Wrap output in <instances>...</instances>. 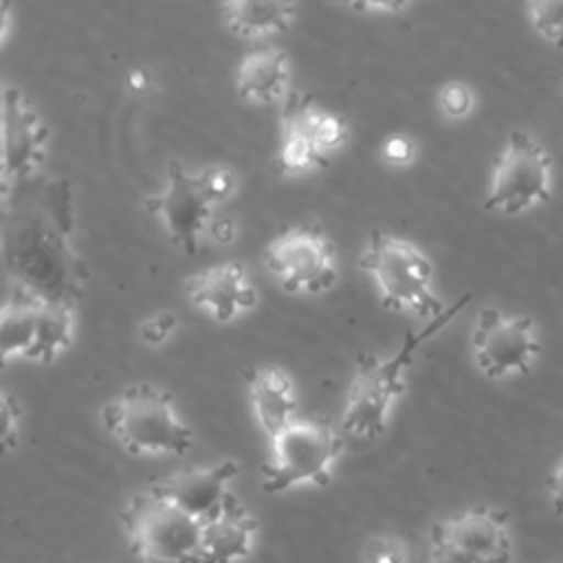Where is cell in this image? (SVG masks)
Listing matches in <instances>:
<instances>
[{
    "instance_id": "cell-1",
    "label": "cell",
    "mask_w": 563,
    "mask_h": 563,
    "mask_svg": "<svg viewBox=\"0 0 563 563\" xmlns=\"http://www.w3.org/2000/svg\"><path fill=\"white\" fill-rule=\"evenodd\" d=\"M468 303V295L457 303L449 306V310L424 323L418 330H409L400 345L389 356L367 354L361 356L354 369V376L347 385L343 409H341V429L347 435L361 440H376L387 431L389 418L398 405V400L407 391V372L413 363L416 352L438 334L464 306Z\"/></svg>"
},
{
    "instance_id": "cell-2",
    "label": "cell",
    "mask_w": 563,
    "mask_h": 563,
    "mask_svg": "<svg viewBox=\"0 0 563 563\" xmlns=\"http://www.w3.org/2000/svg\"><path fill=\"white\" fill-rule=\"evenodd\" d=\"M235 189L238 176L227 165L187 169L183 163L172 161L163 187L145 198V209L174 246L185 253H198L209 242L218 207L231 200Z\"/></svg>"
},
{
    "instance_id": "cell-3",
    "label": "cell",
    "mask_w": 563,
    "mask_h": 563,
    "mask_svg": "<svg viewBox=\"0 0 563 563\" xmlns=\"http://www.w3.org/2000/svg\"><path fill=\"white\" fill-rule=\"evenodd\" d=\"M358 266L372 279L378 301L391 312H407L429 323L449 310L433 290L431 260L407 238L374 231Z\"/></svg>"
},
{
    "instance_id": "cell-4",
    "label": "cell",
    "mask_w": 563,
    "mask_h": 563,
    "mask_svg": "<svg viewBox=\"0 0 563 563\" xmlns=\"http://www.w3.org/2000/svg\"><path fill=\"white\" fill-rule=\"evenodd\" d=\"M103 429L132 455H185L194 431L174 398L152 385L136 383L101 407Z\"/></svg>"
},
{
    "instance_id": "cell-5",
    "label": "cell",
    "mask_w": 563,
    "mask_h": 563,
    "mask_svg": "<svg viewBox=\"0 0 563 563\" xmlns=\"http://www.w3.org/2000/svg\"><path fill=\"white\" fill-rule=\"evenodd\" d=\"M341 451L343 442L328 420L299 416L277 435L268 438L262 488L275 495L301 484L325 486Z\"/></svg>"
},
{
    "instance_id": "cell-6",
    "label": "cell",
    "mask_w": 563,
    "mask_h": 563,
    "mask_svg": "<svg viewBox=\"0 0 563 563\" xmlns=\"http://www.w3.org/2000/svg\"><path fill=\"white\" fill-rule=\"evenodd\" d=\"M121 521L132 552L145 563H198L202 521L152 488L125 504Z\"/></svg>"
},
{
    "instance_id": "cell-7",
    "label": "cell",
    "mask_w": 563,
    "mask_h": 563,
    "mask_svg": "<svg viewBox=\"0 0 563 563\" xmlns=\"http://www.w3.org/2000/svg\"><path fill=\"white\" fill-rule=\"evenodd\" d=\"M550 198L552 161L545 147L523 130L510 132L493 165L484 207L504 216H519Z\"/></svg>"
},
{
    "instance_id": "cell-8",
    "label": "cell",
    "mask_w": 563,
    "mask_h": 563,
    "mask_svg": "<svg viewBox=\"0 0 563 563\" xmlns=\"http://www.w3.org/2000/svg\"><path fill=\"white\" fill-rule=\"evenodd\" d=\"M350 125L339 112L310 97L295 99L279 119L277 165L286 176H306L323 169L345 145Z\"/></svg>"
},
{
    "instance_id": "cell-9",
    "label": "cell",
    "mask_w": 563,
    "mask_h": 563,
    "mask_svg": "<svg viewBox=\"0 0 563 563\" xmlns=\"http://www.w3.org/2000/svg\"><path fill=\"white\" fill-rule=\"evenodd\" d=\"M264 264L292 295H323L339 279L334 244L317 224H295L277 233L266 244Z\"/></svg>"
},
{
    "instance_id": "cell-10",
    "label": "cell",
    "mask_w": 563,
    "mask_h": 563,
    "mask_svg": "<svg viewBox=\"0 0 563 563\" xmlns=\"http://www.w3.org/2000/svg\"><path fill=\"white\" fill-rule=\"evenodd\" d=\"M508 512L475 506L435 521L429 532V563H510Z\"/></svg>"
},
{
    "instance_id": "cell-11",
    "label": "cell",
    "mask_w": 563,
    "mask_h": 563,
    "mask_svg": "<svg viewBox=\"0 0 563 563\" xmlns=\"http://www.w3.org/2000/svg\"><path fill=\"white\" fill-rule=\"evenodd\" d=\"M471 350L477 369L490 380H501L528 374L541 352V343L528 314H506L486 306L475 317Z\"/></svg>"
},
{
    "instance_id": "cell-12",
    "label": "cell",
    "mask_w": 563,
    "mask_h": 563,
    "mask_svg": "<svg viewBox=\"0 0 563 563\" xmlns=\"http://www.w3.org/2000/svg\"><path fill=\"white\" fill-rule=\"evenodd\" d=\"M48 145V128L18 86L2 90V189L9 196L11 185L31 178L44 163Z\"/></svg>"
},
{
    "instance_id": "cell-13",
    "label": "cell",
    "mask_w": 563,
    "mask_h": 563,
    "mask_svg": "<svg viewBox=\"0 0 563 563\" xmlns=\"http://www.w3.org/2000/svg\"><path fill=\"white\" fill-rule=\"evenodd\" d=\"M185 295L216 323H231L257 303V288L240 262H220L189 275Z\"/></svg>"
},
{
    "instance_id": "cell-14",
    "label": "cell",
    "mask_w": 563,
    "mask_h": 563,
    "mask_svg": "<svg viewBox=\"0 0 563 563\" xmlns=\"http://www.w3.org/2000/svg\"><path fill=\"white\" fill-rule=\"evenodd\" d=\"M235 475L238 464L233 460H220L211 466H196L169 473L167 477L156 479L150 488L205 523L233 495L229 490V484Z\"/></svg>"
},
{
    "instance_id": "cell-15",
    "label": "cell",
    "mask_w": 563,
    "mask_h": 563,
    "mask_svg": "<svg viewBox=\"0 0 563 563\" xmlns=\"http://www.w3.org/2000/svg\"><path fill=\"white\" fill-rule=\"evenodd\" d=\"M235 92L257 106L284 103L292 84V64L284 48L266 44L246 51L233 73Z\"/></svg>"
},
{
    "instance_id": "cell-16",
    "label": "cell",
    "mask_w": 563,
    "mask_h": 563,
    "mask_svg": "<svg viewBox=\"0 0 563 563\" xmlns=\"http://www.w3.org/2000/svg\"><path fill=\"white\" fill-rule=\"evenodd\" d=\"M251 413L257 427L268 435H277L292 420H297L299 398L295 380L279 365H260L249 374L246 383Z\"/></svg>"
},
{
    "instance_id": "cell-17",
    "label": "cell",
    "mask_w": 563,
    "mask_h": 563,
    "mask_svg": "<svg viewBox=\"0 0 563 563\" xmlns=\"http://www.w3.org/2000/svg\"><path fill=\"white\" fill-rule=\"evenodd\" d=\"M255 532V517L231 495L224 506L202 523L198 563H235L249 556Z\"/></svg>"
},
{
    "instance_id": "cell-18",
    "label": "cell",
    "mask_w": 563,
    "mask_h": 563,
    "mask_svg": "<svg viewBox=\"0 0 563 563\" xmlns=\"http://www.w3.org/2000/svg\"><path fill=\"white\" fill-rule=\"evenodd\" d=\"M40 306L42 295L24 286H15L7 295L0 317V354L4 365L29 358L35 341Z\"/></svg>"
},
{
    "instance_id": "cell-19",
    "label": "cell",
    "mask_w": 563,
    "mask_h": 563,
    "mask_svg": "<svg viewBox=\"0 0 563 563\" xmlns=\"http://www.w3.org/2000/svg\"><path fill=\"white\" fill-rule=\"evenodd\" d=\"M220 15L235 35L257 40L286 31L297 18V4L279 0H229L220 4Z\"/></svg>"
},
{
    "instance_id": "cell-20",
    "label": "cell",
    "mask_w": 563,
    "mask_h": 563,
    "mask_svg": "<svg viewBox=\"0 0 563 563\" xmlns=\"http://www.w3.org/2000/svg\"><path fill=\"white\" fill-rule=\"evenodd\" d=\"M73 334H75L73 310L59 301L42 297L35 341L26 361H33V363L55 361L59 354H64L70 347Z\"/></svg>"
},
{
    "instance_id": "cell-21",
    "label": "cell",
    "mask_w": 563,
    "mask_h": 563,
    "mask_svg": "<svg viewBox=\"0 0 563 563\" xmlns=\"http://www.w3.org/2000/svg\"><path fill=\"white\" fill-rule=\"evenodd\" d=\"M528 15L532 29L543 40H548L556 48H563V0L528 2Z\"/></svg>"
},
{
    "instance_id": "cell-22",
    "label": "cell",
    "mask_w": 563,
    "mask_h": 563,
    "mask_svg": "<svg viewBox=\"0 0 563 563\" xmlns=\"http://www.w3.org/2000/svg\"><path fill=\"white\" fill-rule=\"evenodd\" d=\"M475 97L464 81H449L438 92V106L449 119H464L473 110Z\"/></svg>"
},
{
    "instance_id": "cell-23",
    "label": "cell",
    "mask_w": 563,
    "mask_h": 563,
    "mask_svg": "<svg viewBox=\"0 0 563 563\" xmlns=\"http://www.w3.org/2000/svg\"><path fill=\"white\" fill-rule=\"evenodd\" d=\"M178 330V317L169 310H161L150 314L147 319L141 321L139 334L147 345H163L167 343Z\"/></svg>"
},
{
    "instance_id": "cell-24",
    "label": "cell",
    "mask_w": 563,
    "mask_h": 563,
    "mask_svg": "<svg viewBox=\"0 0 563 563\" xmlns=\"http://www.w3.org/2000/svg\"><path fill=\"white\" fill-rule=\"evenodd\" d=\"M0 413H2V446H4V451H11L20 438L22 409H20L18 398H13L7 389L0 396Z\"/></svg>"
},
{
    "instance_id": "cell-25",
    "label": "cell",
    "mask_w": 563,
    "mask_h": 563,
    "mask_svg": "<svg viewBox=\"0 0 563 563\" xmlns=\"http://www.w3.org/2000/svg\"><path fill=\"white\" fill-rule=\"evenodd\" d=\"M380 154L383 158L389 163V165H396V167H405L409 165L416 154H418V147L413 143V139L405 136V134H391L383 141V147H380Z\"/></svg>"
},
{
    "instance_id": "cell-26",
    "label": "cell",
    "mask_w": 563,
    "mask_h": 563,
    "mask_svg": "<svg viewBox=\"0 0 563 563\" xmlns=\"http://www.w3.org/2000/svg\"><path fill=\"white\" fill-rule=\"evenodd\" d=\"M405 548L389 537L372 539L367 545V563H405Z\"/></svg>"
},
{
    "instance_id": "cell-27",
    "label": "cell",
    "mask_w": 563,
    "mask_h": 563,
    "mask_svg": "<svg viewBox=\"0 0 563 563\" xmlns=\"http://www.w3.org/2000/svg\"><path fill=\"white\" fill-rule=\"evenodd\" d=\"M545 486H548V495H550V501H552V510L559 517H563V457L550 471V475L545 479Z\"/></svg>"
},
{
    "instance_id": "cell-28",
    "label": "cell",
    "mask_w": 563,
    "mask_h": 563,
    "mask_svg": "<svg viewBox=\"0 0 563 563\" xmlns=\"http://www.w3.org/2000/svg\"><path fill=\"white\" fill-rule=\"evenodd\" d=\"M235 233H238V224H235L233 216H216V220L211 222V229H209V242L229 244V242H233Z\"/></svg>"
},
{
    "instance_id": "cell-29",
    "label": "cell",
    "mask_w": 563,
    "mask_h": 563,
    "mask_svg": "<svg viewBox=\"0 0 563 563\" xmlns=\"http://www.w3.org/2000/svg\"><path fill=\"white\" fill-rule=\"evenodd\" d=\"M409 7V2H354L350 4L352 11H361V13H400Z\"/></svg>"
},
{
    "instance_id": "cell-30",
    "label": "cell",
    "mask_w": 563,
    "mask_h": 563,
    "mask_svg": "<svg viewBox=\"0 0 563 563\" xmlns=\"http://www.w3.org/2000/svg\"><path fill=\"white\" fill-rule=\"evenodd\" d=\"M13 24V9L9 2L0 4V44H7Z\"/></svg>"
},
{
    "instance_id": "cell-31",
    "label": "cell",
    "mask_w": 563,
    "mask_h": 563,
    "mask_svg": "<svg viewBox=\"0 0 563 563\" xmlns=\"http://www.w3.org/2000/svg\"><path fill=\"white\" fill-rule=\"evenodd\" d=\"M125 81H128V88L134 90V92H141V90H145V88L150 86V77H147V73L141 70V68H132V70L128 73Z\"/></svg>"
}]
</instances>
